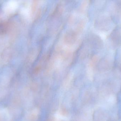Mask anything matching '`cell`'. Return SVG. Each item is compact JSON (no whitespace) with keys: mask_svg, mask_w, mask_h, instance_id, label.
<instances>
[{"mask_svg":"<svg viewBox=\"0 0 121 121\" xmlns=\"http://www.w3.org/2000/svg\"><path fill=\"white\" fill-rule=\"evenodd\" d=\"M8 25L7 23L3 22L0 23V34H2L7 31Z\"/></svg>","mask_w":121,"mask_h":121,"instance_id":"obj_2","label":"cell"},{"mask_svg":"<svg viewBox=\"0 0 121 121\" xmlns=\"http://www.w3.org/2000/svg\"><path fill=\"white\" fill-rule=\"evenodd\" d=\"M111 40L115 45H119L121 43V31L117 28L112 32L111 36Z\"/></svg>","mask_w":121,"mask_h":121,"instance_id":"obj_1","label":"cell"}]
</instances>
